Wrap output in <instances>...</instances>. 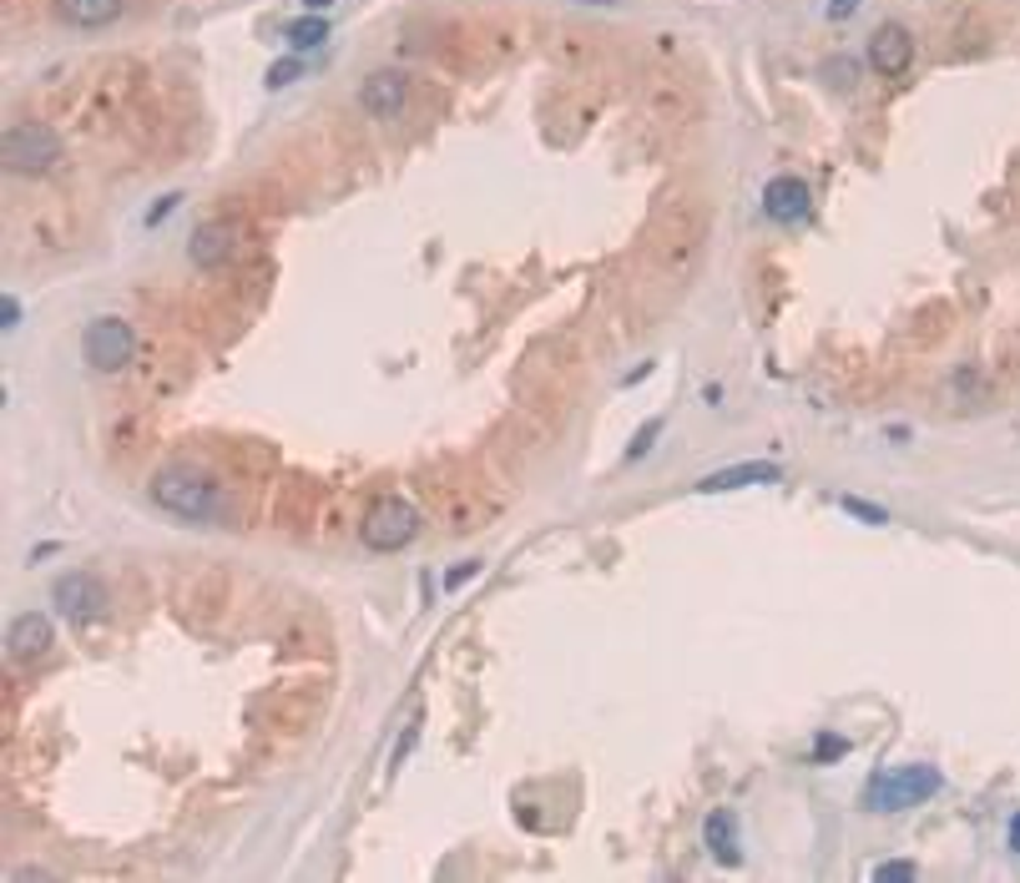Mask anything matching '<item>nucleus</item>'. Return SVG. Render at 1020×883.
Returning a JSON list of instances; mask_svg holds the SVG:
<instances>
[{
    "instance_id": "nucleus-26",
    "label": "nucleus",
    "mask_w": 1020,
    "mask_h": 883,
    "mask_svg": "<svg viewBox=\"0 0 1020 883\" xmlns=\"http://www.w3.org/2000/svg\"><path fill=\"white\" fill-rule=\"evenodd\" d=\"M1006 843H1010V849L1020 853V813H1016V818H1010V829H1006Z\"/></svg>"
},
{
    "instance_id": "nucleus-25",
    "label": "nucleus",
    "mask_w": 1020,
    "mask_h": 883,
    "mask_svg": "<svg viewBox=\"0 0 1020 883\" xmlns=\"http://www.w3.org/2000/svg\"><path fill=\"white\" fill-rule=\"evenodd\" d=\"M172 202H177V197H157V208H152V218H147V222H162L167 212H172Z\"/></svg>"
},
{
    "instance_id": "nucleus-18",
    "label": "nucleus",
    "mask_w": 1020,
    "mask_h": 883,
    "mask_svg": "<svg viewBox=\"0 0 1020 883\" xmlns=\"http://www.w3.org/2000/svg\"><path fill=\"white\" fill-rule=\"evenodd\" d=\"M662 425H667V419H647V425L636 429L632 445H626V459H647V449H652V439L662 435Z\"/></svg>"
},
{
    "instance_id": "nucleus-7",
    "label": "nucleus",
    "mask_w": 1020,
    "mask_h": 883,
    "mask_svg": "<svg viewBox=\"0 0 1020 883\" xmlns=\"http://www.w3.org/2000/svg\"><path fill=\"white\" fill-rule=\"evenodd\" d=\"M910 61H914V36L904 31V26H894V21H884L874 36H869V71L874 77H904L910 71Z\"/></svg>"
},
{
    "instance_id": "nucleus-22",
    "label": "nucleus",
    "mask_w": 1020,
    "mask_h": 883,
    "mask_svg": "<svg viewBox=\"0 0 1020 883\" xmlns=\"http://www.w3.org/2000/svg\"><path fill=\"white\" fill-rule=\"evenodd\" d=\"M849 753V742L844 737H829V742H819V757H844Z\"/></svg>"
},
{
    "instance_id": "nucleus-2",
    "label": "nucleus",
    "mask_w": 1020,
    "mask_h": 883,
    "mask_svg": "<svg viewBox=\"0 0 1020 883\" xmlns=\"http://www.w3.org/2000/svg\"><path fill=\"white\" fill-rule=\"evenodd\" d=\"M152 500L162 505L167 515H182V520H212L222 505L218 485L208 480V475H198V469H162L152 480Z\"/></svg>"
},
{
    "instance_id": "nucleus-5",
    "label": "nucleus",
    "mask_w": 1020,
    "mask_h": 883,
    "mask_svg": "<svg viewBox=\"0 0 1020 883\" xmlns=\"http://www.w3.org/2000/svg\"><path fill=\"white\" fill-rule=\"evenodd\" d=\"M132 349H137V334L127 318H97L81 334V359L101 374H117L121 364H132Z\"/></svg>"
},
{
    "instance_id": "nucleus-27",
    "label": "nucleus",
    "mask_w": 1020,
    "mask_h": 883,
    "mask_svg": "<svg viewBox=\"0 0 1020 883\" xmlns=\"http://www.w3.org/2000/svg\"><path fill=\"white\" fill-rule=\"evenodd\" d=\"M329 6H334V0H304V11H314V16H318V11H329Z\"/></svg>"
},
{
    "instance_id": "nucleus-24",
    "label": "nucleus",
    "mask_w": 1020,
    "mask_h": 883,
    "mask_svg": "<svg viewBox=\"0 0 1020 883\" xmlns=\"http://www.w3.org/2000/svg\"><path fill=\"white\" fill-rule=\"evenodd\" d=\"M854 6H859V0H834V6H829V16H834V21H844V16H854Z\"/></svg>"
},
{
    "instance_id": "nucleus-14",
    "label": "nucleus",
    "mask_w": 1020,
    "mask_h": 883,
    "mask_svg": "<svg viewBox=\"0 0 1020 883\" xmlns=\"http://www.w3.org/2000/svg\"><path fill=\"white\" fill-rule=\"evenodd\" d=\"M56 16L67 26H111L121 16V0H56Z\"/></svg>"
},
{
    "instance_id": "nucleus-10",
    "label": "nucleus",
    "mask_w": 1020,
    "mask_h": 883,
    "mask_svg": "<svg viewBox=\"0 0 1020 883\" xmlns=\"http://www.w3.org/2000/svg\"><path fill=\"white\" fill-rule=\"evenodd\" d=\"M409 97V81L405 71H369L359 87V107L369 111V117H395L399 107H405Z\"/></svg>"
},
{
    "instance_id": "nucleus-8",
    "label": "nucleus",
    "mask_w": 1020,
    "mask_h": 883,
    "mask_svg": "<svg viewBox=\"0 0 1020 883\" xmlns=\"http://www.w3.org/2000/svg\"><path fill=\"white\" fill-rule=\"evenodd\" d=\"M763 212H769L773 222H783V228L803 222V218L813 212V192H809V182H803V177H793V172L773 177V182L763 187Z\"/></svg>"
},
{
    "instance_id": "nucleus-6",
    "label": "nucleus",
    "mask_w": 1020,
    "mask_h": 883,
    "mask_svg": "<svg viewBox=\"0 0 1020 883\" xmlns=\"http://www.w3.org/2000/svg\"><path fill=\"white\" fill-rule=\"evenodd\" d=\"M51 601L67 622H97L107 611V586L97 576H87V571H67V576H56Z\"/></svg>"
},
{
    "instance_id": "nucleus-21",
    "label": "nucleus",
    "mask_w": 1020,
    "mask_h": 883,
    "mask_svg": "<svg viewBox=\"0 0 1020 883\" xmlns=\"http://www.w3.org/2000/svg\"><path fill=\"white\" fill-rule=\"evenodd\" d=\"M415 737H419V722H409L405 727V737H399V747H395V757H389V767H399L409 757V747H415Z\"/></svg>"
},
{
    "instance_id": "nucleus-15",
    "label": "nucleus",
    "mask_w": 1020,
    "mask_h": 883,
    "mask_svg": "<svg viewBox=\"0 0 1020 883\" xmlns=\"http://www.w3.org/2000/svg\"><path fill=\"white\" fill-rule=\"evenodd\" d=\"M324 41H329V21H324V16H304V21L288 26V46H294V56L314 51V46H324Z\"/></svg>"
},
{
    "instance_id": "nucleus-4",
    "label": "nucleus",
    "mask_w": 1020,
    "mask_h": 883,
    "mask_svg": "<svg viewBox=\"0 0 1020 883\" xmlns=\"http://www.w3.org/2000/svg\"><path fill=\"white\" fill-rule=\"evenodd\" d=\"M61 162V142H56V131L46 127V121H16L11 131H6V167L11 172H51V167Z\"/></svg>"
},
{
    "instance_id": "nucleus-16",
    "label": "nucleus",
    "mask_w": 1020,
    "mask_h": 883,
    "mask_svg": "<svg viewBox=\"0 0 1020 883\" xmlns=\"http://www.w3.org/2000/svg\"><path fill=\"white\" fill-rule=\"evenodd\" d=\"M844 515H854V520H869V525H889V510L884 505H869V500H859V495H844Z\"/></svg>"
},
{
    "instance_id": "nucleus-19",
    "label": "nucleus",
    "mask_w": 1020,
    "mask_h": 883,
    "mask_svg": "<svg viewBox=\"0 0 1020 883\" xmlns=\"http://www.w3.org/2000/svg\"><path fill=\"white\" fill-rule=\"evenodd\" d=\"M475 576H481V560H465V566H450V571H445V591H461V586H471Z\"/></svg>"
},
{
    "instance_id": "nucleus-11",
    "label": "nucleus",
    "mask_w": 1020,
    "mask_h": 883,
    "mask_svg": "<svg viewBox=\"0 0 1020 883\" xmlns=\"http://www.w3.org/2000/svg\"><path fill=\"white\" fill-rule=\"evenodd\" d=\"M703 843H707V853H713V859L723 863V869H737V863H743V839H737L733 807H713V813H707Z\"/></svg>"
},
{
    "instance_id": "nucleus-17",
    "label": "nucleus",
    "mask_w": 1020,
    "mask_h": 883,
    "mask_svg": "<svg viewBox=\"0 0 1020 883\" xmlns=\"http://www.w3.org/2000/svg\"><path fill=\"white\" fill-rule=\"evenodd\" d=\"M294 77H304V61H298V56H284V61H274V66H268V91H284Z\"/></svg>"
},
{
    "instance_id": "nucleus-28",
    "label": "nucleus",
    "mask_w": 1020,
    "mask_h": 883,
    "mask_svg": "<svg viewBox=\"0 0 1020 883\" xmlns=\"http://www.w3.org/2000/svg\"><path fill=\"white\" fill-rule=\"evenodd\" d=\"M586 6H616V0H586Z\"/></svg>"
},
{
    "instance_id": "nucleus-12",
    "label": "nucleus",
    "mask_w": 1020,
    "mask_h": 883,
    "mask_svg": "<svg viewBox=\"0 0 1020 883\" xmlns=\"http://www.w3.org/2000/svg\"><path fill=\"white\" fill-rule=\"evenodd\" d=\"M51 642H56L51 622H46L41 611H26V616H16L11 632H6V652H11L16 662H31V656H41Z\"/></svg>"
},
{
    "instance_id": "nucleus-1",
    "label": "nucleus",
    "mask_w": 1020,
    "mask_h": 883,
    "mask_svg": "<svg viewBox=\"0 0 1020 883\" xmlns=\"http://www.w3.org/2000/svg\"><path fill=\"white\" fill-rule=\"evenodd\" d=\"M940 787H944V777H940V767H930V763L879 767V773L869 777V787H864V803L874 807V813H900V807L930 803Z\"/></svg>"
},
{
    "instance_id": "nucleus-20",
    "label": "nucleus",
    "mask_w": 1020,
    "mask_h": 883,
    "mask_svg": "<svg viewBox=\"0 0 1020 883\" xmlns=\"http://www.w3.org/2000/svg\"><path fill=\"white\" fill-rule=\"evenodd\" d=\"M914 873H920L914 863H879V869H874V879H879V883H889V879H914Z\"/></svg>"
},
{
    "instance_id": "nucleus-9",
    "label": "nucleus",
    "mask_w": 1020,
    "mask_h": 883,
    "mask_svg": "<svg viewBox=\"0 0 1020 883\" xmlns=\"http://www.w3.org/2000/svg\"><path fill=\"white\" fill-rule=\"evenodd\" d=\"M779 480H783V465H773V459H747V465L703 475V480H697V495H723V490H743V485H779Z\"/></svg>"
},
{
    "instance_id": "nucleus-13",
    "label": "nucleus",
    "mask_w": 1020,
    "mask_h": 883,
    "mask_svg": "<svg viewBox=\"0 0 1020 883\" xmlns=\"http://www.w3.org/2000/svg\"><path fill=\"white\" fill-rule=\"evenodd\" d=\"M187 252H192L198 268H218V262L232 258V228H222V222H202V228L192 232V242H187Z\"/></svg>"
},
{
    "instance_id": "nucleus-3",
    "label": "nucleus",
    "mask_w": 1020,
    "mask_h": 883,
    "mask_svg": "<svg viewBox=\"0 0 1020 883\" xmlns=\"http://www.w3.org/2000/svg\"><path fill=\"white\" fill-rule=\"evenodd\" d=\"M415 535H419V510L409 500H399V495H379V500L369 505V515H364V525H359V540L369 550H379V556L405 550Z\"/></svg>"
},
{
    "instance_id": "nucleus-23",
    "label": "nucleus",
    "mask_w": 1020,
    "mask_h": 883,
    "mask_svg": "<svg viewBox=\"0 0 1020 883\" xmlns=\"http://www.w3.org/2000/svg\"><path fill=\"white\" fill-rule=\"evenodd\" d=\"M16 324H21V304H16V298L11 294H6V334H11V328Z\"/></svg>"
}]
</instances>
